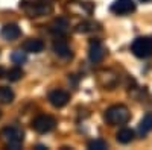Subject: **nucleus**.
Listing matches in <instances>:
<instances>
[{
    "instance_id": "1",
    "label": "nucleus",
    "mask_w": 152,
    "mask_h": 150,
    "mask_svg": "<svg viewBox=\"0 0 152 150\" xmlns=\"http://www.w3.org/2000/svg\"><path fill=\"white\" fill-rule=\"evenodd\" d=\"M105 121L111 126H122L126 124L131 118V112L125 105H114L105 111Z\"/></svg>"
},
{
    "instance_id": "2",
    "label": "nucleus",
    "mask_w": 152,
    "mask_h": 150,
    "mask_svg": "<svg viewBox=\"0 0 152 150\" xmlns=\"http://www.w3.org/2000/svg\"><path fill=\"white\" fill-rule=\"evenodd\" d=\"M20 9L28 17H43L53 12V6L41 0V2H32V0H23L20 2Z\"/></svg>"
},
{
    "instance_id": "3",
    "label": "nucleus",
    "mask_w": 152,
    "mask_h": 150,
    "mask_svg": "<svg viewBox=\"0 0 152 150\" xmlns=\"http://www.w3.org/2000/svg\"><path fill=\"white\" fill-rule=\"evenodd\" d=\"M0 136L5 143V146L11 150H18L23 144L24 140V133L21 130V128L18 126H8L0 132Z\"/></svg>"
},
{
    "instance_id": "4",
    "label": "nucleus",
    "mask_w": 152,
    "mask_h": 150,
    "mask_svg": "<svg viewBox=\"0 0 152 150\" xmlns=\"http://www.w3.org/2000/svg\"><path fill=\"white\" fill-rule=\"evenodd\" d=\"M131 52L140 59H148L152 56V36H140L131 44Z\"/></svg>"
},
{
    "instance_id": "5",
    "label": "nucleus",
    "mask_w": 152,
    "mask_h": 150,
    "mask_svg": "<svg viewBox=\"0 0 152 150\" xmlns=\"http://www.w3.org/2000/svg\"><path fill=\"white\" fill-rule=\"evenodd\" d=\"M56 128V120L52 115L41 114L32 120V129L38 133H49Z\"/></svg>"
},
{
    "instance_id": "6",
    "label": "nucleus",
    "mask_w": 152,
    "mask_h": 150,
    "mask_svg": "<svg viewBox=\"0 0 152 150\" xmlns=\"http://www.w3.org/2000/svg\"><path fill=\"white\" fill-rule=\"evenodd\" d=\"M110 11L116 15H128L135 11V3L134 0H114Z\"/></svg>"
},
{
    "instance_id": "7",
    "label": "nucleus",
    "mask_w": 152,
    "mask_h": 150,
    "mask_svg": "<svg viewBox=\"0 0 152 150\" xmlns=\"http://www.w3.org/2000/svg\"><path fill=\"white\" fill-rule=\"evenodd\" d=\"M105 55H107L105 46L99 40H93L90 43V49H88V58H90V61L93 62V64H99V62L104 61Z\"/></svg>"
},
{
    "instance_id": "8",
    "label": "nucleus",
    "mask_w": 152,
    "mask_h": 150,
    "mask_svg": "<svg viewBox=\"0 0 152 150\" xmlns=\"http://www.w3.org/2000/svg\"><path fill=\"white\" fill-rule=\"evenodd\" d=\"M70 100V94L64 90H53L49 93V102L53 108H64Z\"/></svg>"
},
{
    "instance_id": "9",
    "label": "nucleus",
    "mask_w": 152,
    "mask_h": 150,
    "mask_svg": "<svg viewBox=\"0 0 152 150\" xmlns=\"http://www.w3.org/2000/svg\"><path fill=\"white\" fill-rule=\"evenodd\" d=\"M97 80L99 83L104 86V88H108V90H113L114 86L117 85L119 82V78L117 74L111 71V70H104V71H99L97 73Z\"/></svg>"
},
{
    "instance_id": "10",
    "label": "nucleus",
    "mask_w": 152,
    "mask_h": 150,
    "mask_svg": "<svg viewBox=\"0 0 152 150\" xmlns=\"http://www.w3.org/2000/svg\"><path fill=\"white\" fill-rule=\"evenodd\" d=\"M53 52H55V55H58L59 58H72V50H70V47H69V44H67V41L66 40H62L61 36H56V40L53 41Z\"/></svg>"
},
{
    "instance_id": "11",
    "label": "nucleus",
    "mask_w": 152,
    "mask_h": 150,
    "mask_svg": "<svg viewBox=\"0 0 152 150\" xmlns=\"http://www.w3.org/2000/svg\"><path fill=\"white\" fill-rule=\"evenodd\" d=\"M0 35H2V38L6 40V41H14L21 35V30H20V28L17 26V24L9 23V24H5V26L2 28Z\"/></svg>"
},
{
    "instance_id": "12",
    "label": "nucleus",
    "mask_w": 152,
    "mask_h": 150,
    "mask_svg": "<svg viewBox=\"0 0 152 150\" xmlns=\"http://www.w3.org/2000/svg\"><path fill=\"white\" fill-rule=\"evenodd\" d=\"M69 30V20L64 17H58L56 20H53V23L50 24V32L56 36H62L66 35Z\"/></svg>"
},
{
    "instance_id": "13",
    "label": "nucleus",
    "mask_w": 152,
    "mask_h": 150,
    "mask_svg": "<svg viewBox=\"0 0 152 150\" xmlns=\"http://www.w3.org/2000/svg\"><path fill=\"white\" fill-rule=\"evenodd\" d=\"M21 49L26 53H40L44 49V43L41 40H38V38H29V40H26L23 43Z\"/></svg>"
},
{
    "instance_id": "14",
    "label": "nucleus",
    "mask_w": 152,
    "mask_h": 150,
    "mask_svg": "<svg viewBox=\"0 0 152 150\" xmlns=\"http://www.w3.org/2000/svg\"><path fill=\"white\" fill-rule=\"evenodd\" d=\"M152 130V112H148V114L143 115V118L138 123V133L140 135H146Z\"/></svg>"
},
{
    "instance_id": "15",
    "label": "nucleus",
    "mask_w": 152,
    "mask_h": 150,
    "mask_svg": "<svg viewBox=\"0 0 152 150\" xmlns=\"http://www.w3.org/2000/svg\"><path fill=\"white\" fill-rule=\"evenodd\" d=\"M116 140L120 143V144H128L134 140V130L128 129V128H123L120 129L117 133H116Z\"/></svg>"
},
{
    "instance_id": "16",
    "label": "nucleus",
    "mask_w": 152,
    "mask_h": 150,
    "mask_svg": "<svg viewBox=\"0 0 152 150\" xmlns=\"http://www.w3.org/2000/svg\"><path fill=\"white\" fill-rule=\"evenodd\" d=\"M14 97H15V94L11 88H8V86H0V103H3V105L12 103Z\"/></svg>"
},
{
    "instance_id": "17",
    "label": "nucleus",
    "mask_w": 152,
    "mask_h": 150,
    "mask_svg": "<svg viewBox=\"0 0 152 150\" xmlns=\"http://www.w3.org/2000/svg\"><path fill=\"white\" fill-rule=\"evenodd\" d=\"M96 29H99V24H97V23H94V21H82V23H79L78 26L75 28V30L78 32V33L93 32V30H96Z\"/></svg>"
},
{
    "instance_id": "18",
    "label": "nucleus",
    "mask_w": 152,
    "mask_h": 150,
    "mask_svg": "<svg viewBox=\"0 0 152 150\" xmlns=\"http://www.w3.org/2000/svg\"><path fill=\"white\" fill-rule=\"evenodd\" d=\"M5 78L9 80V82H17L23 78V70L20 67H14V68H9L6 70V74H5Z\"/></svg>"
},
{
    "instance_id": "19",
    "label": "nucleus",
    "mask_w": 152,
    "mask_h": 150,
    "mask_svg": "<svg viewBox=\"0 0 152 150\" xmlns=\"http://www.w3.org/2000/svg\"><path fill=\"white\" fill-rule=\"evenodd\" d=\"M11 59H12V62H14V64L20 65V64H23V62H26L28 55H26V52H24V50H23V52H21V50H15V52H12Z\"/></svg>"
},
{
    "instance_id": "20",
    "label": "nucleus",
    "mask_w": 152,
    "mask_h": 150,
    "mask_svg": "<svg viewBox=\"0 0 152 150\" xmlns=\"http://www.w3.org/2000/svg\"><path fill=\"white\" fill-rule=\"evenodd\" d=\"M88 149L90 150H105V149H108V144L104 140L96 138V140H91L90 143H88Z\"/></svg>"
},
{
    "instance_id": "21",
    "label": "nucleus",
    "mask_w": 152,
    "mask_h": 150,
    "mask_svg": "<svg viewBox=\"0 0 152 150\" xmlns=\"http://www.w3.org/2000/svg\"><path fill=\"white\" fill-rule=\"evenodd\" d=\"M5 74H6V68L0 67V78H5Z\"/></svg>"
},
{
    "instance_id": "22",
    "label": "nucleus",
    "mask_w": 152,
    "mask_h": 150,
    "mask_svg": "<svg viewBox=\"0 0 152 150\" xmlns=\"http://www.w3.org/2000/svg\"><path fill=\"white\" fill-rule=\"evenodd\" d=\"M140 2H143V3H146V2H151V0H140Z\"/></svg>"
},
{
    "instance_id": "23",
    "label": "nucleus",
    "mask_w": 152,
    "mask_h": 150,
    "mask_svg": "<svg viewBox=\"0 0 152 150\" xmlns=\"http://www.w3.org/2000/svg\"><path fill=\"white\" fill-rule=\"evenodd\" d=\"M44 2H50V0H44Z\"/></svg>"
},
{
    "instance_id": "24",
    "label": "nucleus",
    "mask_w": 152,
    "mask_h": 150,
    "mask_svg": "<svg viewBox=\"0 0 152 150\" xmlns=\"http://www.w3.org/2000/svg\"><path fill=\"white\" fill-rule=\"evenodd\" d=\"M0 117H2V112H0Z\"/></svg>"
}]
</instances>
